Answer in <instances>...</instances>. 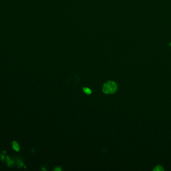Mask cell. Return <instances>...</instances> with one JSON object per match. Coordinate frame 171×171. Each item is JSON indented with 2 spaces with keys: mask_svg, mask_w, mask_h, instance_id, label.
Returning <instances> with one entry per match:
<instances>
[{
  "mask_svg": "<svg viewBox=\"0 0 171 171\" xmlns=\"http://www.w3.org/2000/svg\"><path fill=\"white\" fill-rule=\"evenodd\" d=\"M118 85L113 81L106 82L102 87V91L106 94H112L117 91Z\"/></svg>",
  "mask_w": 171,
  "mask_h": 171,
  "instance_id": "6da1fadb",
  "label": "cell"
},
{
  "mask_svg": "<svg viewBox=\"0 0 171 171\" xmlns=\"http://www.w3.org/2000/svg\"><path fill=\"white\" fill-rule=\"evenodd\" d=\"M153 170H154V171H163L164 169L161 165H157L154 168Z\"/></svg>",
  "mask_w": 171,
  "mask_h": 171,
  "instance_id": "7a4b0ae2",
  "label": "cell"
},
{
  "mask_svg": "<svg viewBox=\"0 0 171 171\" xmlns=\"http://www.w3.org/2000/svg\"><path fill=\"white\" fill-rule=\"evenodd\" d=\"M13 148H14V150H15L16 151H18L20 150V146H19L18 144L16 143V142H14V143H13Z\"/></svg>",
  "mask_w": 171,
  "mask_h": 171,
  "instance_id": "3957f363",
  "label": "cell"
},
{
  "mask_svg": "<svg viewBox=\"0 0 171 171\" xmlns=\"http://www.w3.org/2000/svg\"><path fill=\"white\" fill-rule=\"evenodd\" d=\"M84 91L86 93H87V94H90L92 92H91V90L90 89H89V88H84Z\"/></svg>",
  "mask_w": 171,
  "mask_h": 171,
  "instance_id": "277c9868",
  "label": "cell"
}]
</instances>
